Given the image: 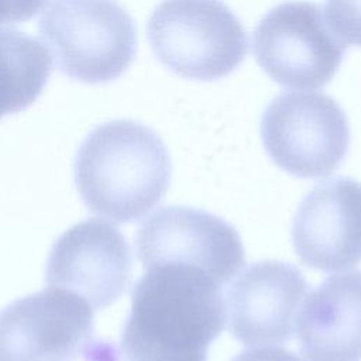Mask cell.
Listing matches in <instances>:
<instances>
[{
  "label": "cell",
  "mask_w": 361,
  "mask_h": 361,
  "mask_svg": "<svg viewBox=\"0 0 361 361\" xmlns=\"http://www.w3.org/2000/svg\"><path fill=\"white\" fill-rule=\"evenodd\" d=\"M261 137L272 161L298 178H324L347 154L350 126L341 107L316 92L282 93L267 107Z\"/></svg>",
  "instance_id": "5b68a950"
},
{
  "label": "cell",
  "mask_w": 361,
  "mask_h": 361,
  "mask_svg": "<svg viewBox=\"0 0 361 361\" xmlns=\"http://www.w3.org/2000/svg\"><path fill=\"white\" fill-rule=\"evenodd\" d=\"M252 49L259 66L289 89H319L336 75L345 44L330 30L316 3L274 7L258 24Z\"/></svg>",
  "instance_id": "8992f818"
},
{
  "label": "cell",
  "mask_w": 361,
  "mask_h": 361,
  "mask_svg": "<svg viewBox=\"0 0 361 361\" xmlns=\"http://www.w3.org/2000/svg\"><path fill=\"white\" fill-rule=\"evenodd\" d=\"M131 295L121 334L128 361H206L226 326L220 285L206 272L176 264L145 268Z\"/></svg>",
  "instance_id": "6da1fadb"
},
{
  "label": "cell",
  "mask_w": 361,
  "mask_h": 361,
  "mask_svg": "<svg viewBox=\"0 0 361 361\" xmlns=\"http://www.w3.org/2000/svg\"><path fill=\"white\" fill-rule=\"evenodd\" d=\"M39 32L62 72L86 83L120 76L135 54V28L114 0H51Z\"/></svg>",
  "instance_id": "3957f363"
},
{
  "label": "cell",
  "mask_w": 361,
  "mask_h": 361,
  "mask_svg": "<svg viewBox=\"0 0 361 361\" xmlns=\"http://www.w3.org/2000/svg\"><path fill=\"white\" fill-rule=\"evenodd\" d=\"M307 289L305 275L292 264L265 259L248 267L227 296L230 331L243 344H281L290 338Z\"/></svg>",
  "instance_id": "8fae6325"
},
{
  "label": "cell",
  "mask_w": 361,
  "mask_h": 361,
  "mask_svg": "<svg viewBox=\"0 0 361 361\" xmlns=\"http://www.w3.org/2000/svg\"><path fill=\"white\" fill-rule=\"evenodd\" d=\"M324 18L344 44L361 47V0H327Z\"/></svg>",
  "instance_id": "5bb4252c"
},
{
  "label": "cell",
  "mask_w": 361,
  "mask_h": 361,
  "mask_svg": "<svg viewBox=\"0 0 361 361\" xmlns=\"http://www.w3.org/2000/svg\"><path fill=\"white\" fill-rule=\"evenodd\" d=\"M292 241L302 264L336 272L361 262V183L334 178L317 183L300 202Z\"/></svg>",
  "instance_id": "30bf717a"
},
{
  "label": "cell",
  "mask_w": 361,
  "mask_h": 361,
  "mask_svg": "<svg viewBox=\"0 0 361 361\" xmlns=\"http://www.w3.org/2000/svg\"><path fill=\"white\" fill-rule=\"evenodd\" d=\"M131 250L110 223L89 219L72 226L52 245L47 283L76 293L93 309L107 307L126 290Z\"/></svg>",
  "instance_id": "9c48e42d"
},
{
  "label": "cell",
  "mask_w": 361,
  "mask_h": 361,
  "mask_svg": "<svg viewBox=\"0 0 361 361\" xmlns=\"http://www.w3.org/2000/svg\"><path fill=\"white\" fill-rule=\"evenodd\" d=\"M233 361H300L299 357L285 348L264 347L251 348L240 353Z\"/></svg>",
  "instance_id": "2e32d148"
},
{
  "label": "cell",
  "mask_w": 361,
  "mask_h": 361,
  "mask_svg": "<svg viewBox=\"0 0 361 361\" xmlns=\"http://www.w3.org/2000/svg\"><path fill=\"white\" fill-rule=\"evenodd\" d=\"M44 0H0V25L17 23L32 17Z\"/></svg>",
  "instance_id": "9a60e30c"
},
{
  "label": "cell",
  "mask_w": 361,
  "mask_h": 361,
  "mask_svg": "<svg viewBox=\"0 0 361 361\" xmlns=\"http://www.w3.org/2000/svg\"><path fill=\"white\" fill-rule=\"evenodd\" d=\"M144 268L176 264L206 272L220 286L245 265L237 230L223 219L186 206L157 210L135 237Z\"/></svg>",
  "instance_id": "52a82bcc"
},
{
  "label": "cell",
  "mask_w": 361,
  "mask_h": 361,
  "mask_svg": "<svg viewBox=\"0 0 361 361\" xmlns=\"http://www.w3.org/2000/svg\"><path fill=\"white\" fill-rule=\"evenodd\" d=\"M148 37L165 66L196 80L226 76L247 55L245 32L220 0H164L149 18Z\"/></svg>",
  "instance_id": "277c9868"
},
{
  "label": "cell",
  "mask_w": 361,
  "mask_h": 361,
  "mask_svg": "<svg viewBox=\"0 0 361 361\" xmlns=\"http://www.w3.org/2000/svg\"><path fill=\"white\" fill-rule=\"evenodd\" d=\"M295 323L305 361H361V271L329 276Z\"/></svg>",
  "instance_id": "7c38bea8"
},
{
  "label": "cell",
  "mask_w": 361,
  "mask_h": 361,
  "mask_svg": "<svg viewBox=\"0 0 361 361\" xmlns=\"http://www.w3.org/2000/svg\"><path fill=\"white\" fill-rule=\"evenodd\" d=\"M171 173V157L159 135L130 120L96 127L75 161L82 200L90 212L116 223L144 217L166 193Z\"/></svg>",
  "instance_id": "7a4b0ae2"
},
{
  "label": "cell",
  "mask_w": 361,
  "mask_h": 361,
  "mask_svg": "<svg viewBox=\"0 0 361 361\" xmlns=\"http://www.w3.org/2000/svg\"><path fill=\"white\" fill-rule=\"evenodd\" d=\"M92 333L93 307L52 286L0 312V361H73Z\"/></svg>",
  "instance_id": "ba28073f"
},
{
  "label": "cell",
  "mask_w": 361,
  "mask_h": 361,
  "mask_svg": "<svg viewBox=\"0 0 361 361\" xmlns=\"http://www.w3.org/2000/svg\"><path fill=\"white\" fill-rule=\"evenodd\" d=\"M49 51L35 38L0 30V117L35 102L51 73Z\"/></svg>",
  "instance_id": "4fadbf2b"
},
{
  "label": "cell",
  "mask_w": 361,
  "mask_h": 361,
  "mask_svg": "<svg viewBox=\"0 0 361 361\" xmlns=\"http://www.w3.org/2000/svg\"><path fill=\"white\" fill-rule=\"evenodd\" d=\"M78 361H121L116 347L103 340H89L78 355Z\"/></svg>",
  "instance_id": "e0dca14e"
}]
</instances>
